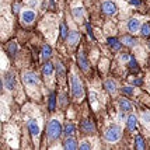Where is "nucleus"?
<instances>
[{
	"instance_id": "f257e3e1",
	"label": "nucleus",
	"mask_w": 150,
	"mask_h": 150,
	"mask_svg": "<svg viewBox=\"0 0 150 150\" xmlns=\"http://www.w3.org/2000/svg\"><path fill=\"white\" fill-rule=\"evenodd\" d=\"M69 84H70V91H72L73 97L80 100L84 96V87H83V83L80 81V79L77 77L76 73H72L69 76Z\"/></svg>"
},
{
	"instance_id": "f03ea898",
	"label": "nucleus",
	"mask_w": 150,
	"mask_h": 150,
	"mask_svg": "<svg viewBox=\"0 0 150 150\" xmlns=\"http://www.w3.org/2000/svg\"><path fill=\"white\" fill-rule=\"evenodd\" d=\"M62 124L59 122L58 119H51L49 121V124L46 126V133H48V140L49 142H55V140H58L60 135H62Z\"/></svg>"
},
{
	"instance_id": "7ed1b4c3",
	"label": "nucleus",
	"mask_w": 150,
	"mask_h": 150,
	"mask_svg": "<svg viewBox=\"0 0 150 150\" xmlns=\"http://www.w3.org/2000/svg\"><path fill=\"white\" fill-rule=\"evenodd\" d=\"M122 136V129L119 125H110L104 132V139L110 143H117Z\"/></svg>"
},
{
	"instance_id": "20e7f679",
	"label": "nucleus",
	"mask_w": 150,
	"mask_h": 150,
	"mask_svg": "<svg viewBox=\"0 0 150 150\" xmlns=\"http://www.w3.org/2000/svg\"><path fill=\"white\" fill-rule=\"evenodd\" d=\"M1 81H3V86L6 87L8 91H13L14 88H16V86H17V80H16V74L11 72H6L3 74V79H1Z\"/></svg>"
},
{
	"instance_id": "39448f33",
	"label": "nucleus",
	"mask_w": 150,
	"mask_h": 150,
	"mask_svg": "<svg viewBox=\"0 0 150 150\" xmlns=\"http://www.w3.org/2000/svg\"><path fill=\"white\" fill-rule=\"evenodd\" d=\"M23 81H24V84L25 86H30V87H33V86H37L39 83V77L37 73L34 72H27L23 74Z\"/></svg>"
},
{
	"instance_id": "423d86ee",
	"label": "nucleus",
	"mask_w": 150,
	"mask_h": 150,
	"mask_svg": "<svg viewBox=\"0 0 150 150\" xmlns=\"http://www.w3.org/2000/svg\"><path fill=\"white\" fill-rule=\"evenodd\" d=\"M101 10H103V13H104L105 16H115V14L118 13L117 4H115L114 1H111V0L104 1L103 6H101Z\"/></svg>"
},
{
	"instance_id": "0eeeda50",
	"label": "nucleus",
	"mask_w": 150,
	"mask_h": 150,
	"mask_svg": "<svg viewBox=\"0 0 150 150\" xmlns=\"http://www.w3.org/2000/svg\"><path fill=\"white\" fill-rule=\"evenodd\" d=\"M27 126H28V131L31 132V135H33L34 137L39 136V133H41V126H39L37 119H28V121H27Z\"/></svg>"
},
{
	"instance_id": "6e6552de",
	"label": "nucleus",
	"mask_w": 150,
	"mask_h": 150,
	"mask_svg": "<svg viewBox=\"0 0 150 150\" xmlns=\"http://www.w3.org/2000/svg\"><path fill=\"white\" fill-rule=\"evenodd\" d=\"M80 128H81V132L86 133V135H91V133L96 132V126H94V124H93L90 119H84V121H81Z\"/></svg>"
},
{
	"instance_id": "1a4fd4ad",
	"label": "nucleus",
	"mask_w": 150,
	"mask_h": 150,
	"mask_svg": "<svg viewBox=\"0 0 150 150\" xmlns=\"http://www.w3.org/2000/svg\"><path fill=\"white\" fill-rule=\"evenodd\" d=\"M21 20H23V23H25V24L34 23V20H35V11L31 10V8H25L24 11H21Z\"/></svg>"
},
{
	"instance_id": "9d476101",
	"label": "nucleus",
	"mask_w": 150,
	"mask_h": 150,
	"mask_svg": "<svg viewBox=\"0 0 150 150\" xmlns=\"http://www.w3.org/2000/svg\"><path fill=\"white\" fill-rule=\"evenodd\" d=\"M77 65H79V67H80L81 70H84V72H87V70L90 69V62H88V59L86 58V55L83 52L79 53V56H77Z\"/></svg>"
},
{
	"instance_id": "9b49d317",
	"label": "nucleus",
	"mask_w": 150,
	"mask_h": 150,
	"mask_svg": "<svg viewBox=\"0 0 150 150\" xmlns=\"http://www.w3.org/2000/svg\"><path fill=\"white\" fill-rule=\"evenodd\" d=\"M140 21L137 18H129L128 20V30H129V33L132 34H136L140 31Z\"/></svg>"
},
{
	"instance_id": "f8f14e48",
	"label": "nucleus",
	"mask_w": 150,
	"mask_h": 150,
	"mask_svg": "<svg viewBox=\"0 0 150 150\" xmlns=\"http://www.w3.org/2000/svg\"><path fill=\"white\" fill-rule=\"evenodd\" d=\"M79 41H80V33L76 31V30H73L69 33V37H67V44L70 46H76L79 44Z\"/></svg>"
},
{
	"instance_id": "ddd939ff",
	"label": "nucleus",
	"mask_w": 150,
	"mask_h": 150,
	"mask_svg": "<svg viewBox=\"0 0 150 150\" xmlns=\"http://www.w3.org/2000/svg\"><path fill=\"white\" fill-rule=\"evenodd\" d=\"M126 126H128V131L129 132H135L137 126V118L135 114H131L129 117L126 118Z\"/></svg>"
},
{
	"instance_id": "4468645a",
	"label": "nucleus",
	"mask_w": 150,
	"mask_h": 150,
	"mask_svg": "<svg viewBox=\"0 0 150 150\" xmlns=\"http://www.w3.org/2000/svg\"><path fill=\"white\" fill-rule=\"evenodd\" d=\"M118 104H119L121 111H124V112H132V110H133V105H132V103L128 98H121Z\"/></svg>"
},
{
	"instance_id": "2eb2a0df",
	"label": "nucleus",
	"mask_w": 150,
	"mask_h": 150,
	"mask_svg": "<svg viewBox=\"0 0 150 150\" xmlns=\"http://www.w3.org/2000/svg\"><path fill=\"white\" fill-rule=\"evenodd\" d=\"M63 149L66 150H76L79 149V144L77 142H76V139L72 136H67L65 140V143H63Z\"/></svg>"
},
{
	"instance_id": "dca6fc26",
	"label": "nucleus",
	"mask_w": 150,
	"mask_h": 150,
	"mask_svg": "<svg viewBox=\"0 0 150 150\" xmlns=\"http://www.w3.org/2000/svg\"><path fill=\"white\" fill-rule=\"evenodd\" d=\"M55 66H53L52 62H49V60H46L45 63H44V66H42V73H44V76H46V77H49V76H52L53 72H55Z\"/></svg>"
},
{
	"instance_id": "f3484780",
	"label": "nucleus",
	"mask_w": 150,
	"mask_h": 150,
	"mask_svg": "<svg viewBox=\"0 0 150 150\" xmlns=\"http://www.w3.org/2000/svg\"><path fill=\"white\" fill-rule=\"evenodd\" d=\"M121 42L124 44V46H131V48L137 45V39L131 37V35H124V37L121 38Z\"/></svg>"
},
{
	"instance_id": "a211bd4d",
	"label": "nucleus",
	"mask_w": 150,
	"mask_h": 150,
	"mask_svg": "<svg viewBox=\"0 0 150 150\" xmlns=\"http://www.w3.org/2000/svg\"><path fill=\"white\" fill-rule=\"evenodd\" d=\"M104 88L107 90V91L110 93V94H115L117 93V83L114 81V80H111V79H108V80H105L104 81Z\"/></svg>"
},
{
	"instance_id": "6ab92c4d",
	"label": "nucleus",
	"mask_w": 150,
	"mask_h": 150,
	"mask_svg": "<svg viewBox=\"0 0 150 150\" xmlns=\"http://www.w3.org/2000/svg\"><path fill=\"white\" fill-rule=\"evenodd\" d=\"M108 44L111 46L114 51H121V48H122V42H121V39H117V38H108Z\"/></svg>"
},
{
	"instance_id": "aec40b11",
	"label": "nucleus",
	"mask_w": 150,
	"mask_h": 150,
	"mask_svg": "<svg viewBox=\"0 0 150 150\" xmlns=\"http://www.w3.org/2000/svg\"><path fill=\"white\" fill-rule=\"evenodd\" d=\"M55 108H56V96H55V93H51L49 94V101H48V110L51 112L55 111Z\"/></svg>"
},
{
	"instance_id": "412c9836",
	"label": "nucleus",
	"mask_w": 150,
	"mask_h": 150,
	"mask_svg": "<svg viewBox=\"0 0 150 150\" xmlns=\"http://www.w3.org/2000/svg\"><path fill=\"white\" fill-rule=\"evenodd\" d=\"M74 132H76V125L74 124H66L65 125V129H63L65 136H73Z\"/></svg>"
},
{
	"instance_id": "4be33fe9",
	"label": "nucleus",
	"mask_w": 150,
	"mask_h": 150,
	"mask_svg": "<svg viewBox=\"0 0 150 150\" xmlns=\"http://www.w3.org/2000/svg\"><path fill=\"white\" fill-rule=\"evenodd\" d=\"M51 56H52V46L44 45L42 46V59H44V60H48Z\"/></svg>"
},
{
	"instance_id": "5701e85b",
	"label": "nucleus",
	"mask_w": 150,
	"mask_h": 150,
	"mask_svg": "<svg viewBox=\"0 0 150 150\" xmlns=\"http://www.w3.org/2000/svg\"><path fill=\"white\" fill-rule=\"evenodd\" d=\"M135 147H136L137 150H144L146 149V143H144L143 137L140 136V135H136V137H135Z\"/></svg>"
},
{
	"instance_id": "b1692460",
	"label": "nucleus",
	"mask_w": 150,
	"mask_h": 150,
	"mask_svg": "<svg viewBox=\"0 0 150 150\" xmlns=\"http://www.w3.org/2000/svg\"><path fill=\"white\" fill-rule=\"evenodd\" d=\"M72 14H73V17L77 20L83 18V17H84V8H83V7H76V8L72 10Z\"/></svg>"
},
{
	"instance_id": "393cba45",
	"label": "nucleus",
	"mask_w": 150,
	"mask_h": 150,
	"mask_svg": "<svg viewBox=\"0 0 150 150\" xmlns=\"http://www.w3.org/2000/svg\"><path fill=\"white\" fill-rule=\"evenodd\" d=\"M140 35L144 38H149L150 37V23H146L140 27Z\"/></svg>"
},
{
	"instance_id": "a878e982",
	"label": "nucleus",
	"mask_w": 150,
	"mask_h": 150,
	"mask_svg": "<svg viewBox=\"0 0 150 150\" xmlns=\"http://www.w3.org/2000/svg\"><path fill=\"white\" fill-rule=\"evenodd\" d=\"M7 51L10 53V56H14L16 53L18 52V45H17V42H10V44L7 45Z\"/></svg>"
},
{
	"instance_id": "bb28decb",
	"label": "nucleus",
	"mask_w": 150,
	"mask_h": 150,
	"mask_svg": "<svg viewBox=\"0 0 150 150\" xmlns=\"http://www.w3.org/2000/svg\"><path fill=\"white\" fill-rule=\"evenodd\" d=\"M69 30H67V25H66L65 23H60V38L62 39H67L69 37Z\"/></svg>"
},
{
	"instance_id": "cd10ccee",
	"label": "nucleus",
	"mask_w": 150,
	"mask_h": 150,
	"mask_svg": "<svg viewBox=\"0 0 150 150\" xmlns=\"http://www.w3.org/2000/svg\"><path fill=\"white\" fill-rule=\"evenodd\" d=\"M55 67H56V72H58V76H59V77H63V76H65V73H66L63 63H62V62H56Z\"/></svg>"
},
{
	"instance_id": "c85d7f7f",
	"label": "nucleus",
	"mask_w": 150,
	"mask_h": 150,
	"mask_svg": "<svg viewBox=\"0 0 150 150\" xmlns=\"http://www.w3.org/2000/svg\"><path fill=\"white\" fill-rule=\"evenodd\" d=\"M128 66H129V69H131L132 72L139 70V65H137V62H136V59L135 58H131V60L128 62Z\"/></svg>"
},
{
	"instance_id": "c756f323",
	"label": "nucleus",
	"mask_w": 150,
	"mask_h": 150,
	"mask_svg": "<svg viewBox=\"0 0 150 150\" xmlns=\"http://www.w3.org/2000/svg\"><path fill=\"white\" fill-rule=\"evenodd\" d=\"M121 93L124 94V96H132L133 94V87L132 86H125L121 88Z\"/></svg>"
},
{
	"instance_id": "7c9ffc66",
	"label": "nucleus",
	"mask_w": 150,
	"mask_h": 150,
	"mask_svg": "<svg viewBox=\"0 0 150 150\" xmlns=\"http://www.w3.org/2000/svg\"><path fill=\"white\" fill-rule=\"evenodd\" d=\"M79 149H81V150H90V149H93V146H91V143H90L88 140H83L81 143L79 144Z\"/></svg>"
},
{
	"instance_id": "2f4dec72",
	"label": "nucleus",
	"mask_w": 150,
	"mask_h": 150,
	"mask_svg": "<svg viewBox=\"0 0 150 150\" xmlns=\"http://www.w3.org/2000/svg\"><path fill=\"white\" fill-rule=\"evenodd\" d=\"M142 121H143L146 125H150V111L143 112V115H142Z\"/></svg>"
},
{
	"instance_id": "473e14b6",
	"label": "nucleus",
	"mask_w": 150,
	"mask_h": 150,
	"mask_svg": "<svg viewBox=\"0 0 150 150\" xmlns=\"http://www.w3.org/2000/svg\"><path fill=\"white\" fill-rule=\"evenodd\" d=\"M131 55H128V53H121V56H119V59H121V62H129L131 60Z\"/></svg>"
},
{
	"instance_id": "72a5a7b5",
	"label": "nucleus",
	"mask_w": 150,
	"mask_h": 150,
	"mask_svg": "<svg viewBox=\"0 0 150 150\" xmlns=\"http://www.w3.org/2000/svg\"><path fill=\"white\" fill-rule=\"evenodd\" d=\"M90 101H91L93 107H97V98H96V96H94V91L90 93Z\"/></svg>"
},
{
	"instance_id": "f704fd0d",
	"label": "nucleus",
	"mask_w": 150,
	"mask_h": 150,
	"mask_svg": "<svg viewBox=\"0 0 150 150\" xmlns=\"http://www.w3.org/2000/svg\"><path fill=\"white\" fill-rule=\"evenodd\" d=\"M11 8H13V13L14 14H18L20 13V4H18V3H13Z\"/></svg>"
},
{
	"instance_id": "c9c22d12",
	"label": "nucleus",
	"mask_w": 150,
	"mask_h": 150,
	"mask_svg": "<svg viewBox=\"0 0 150 150\" xmlns=\"http://www.w3.org/2000/svg\"><path fill=\"white\" fill-rule=\"evenodd\" d=\"M86 28H87V31H88V35H90V38L94 39V35H93V31H91V25H90V23H86Z\"/></svg>"
},
{
	"instance_id": "e433bc0d",
	"label": "nucleus",
	"mask_w": 150,
	"mask_h": 150,
	"mask_svg": "<svg viewBox=\"0 0 150 150\" xmlns=\"http://www.w3.org/2000/svg\"><path fill=\"white\" fill-rule=\"evenodd\" d=\"M132 84L133 86H142L143 84V80H142V79H133V80H132Z\"/></svg>"
},
{
	"instance_id": "4c0bfd02",
	"label": "nucleus",
	"mask_w": 150,
	"mask_h": 150,
	"mask_svg": "<svg viewBox=\"0 0 150 150\" xmlns=\"http://www.w3.org/2000/svg\"><path fill=\"white\" fill-rule=\"evenodd\" d=\"M38 4H39L38 0H30V1H28V6L30 7H37Z\"/></svg>"
},
{
	"instance_id": "58836bf2",
	"label": "nucleus",
	"mask_w": 150,
	"mask_h": 150,
	"mask_svg": "<svg viewBox=\"0 0 150 150\" xmlns=\"http://www.w3.org/2000/svg\"><path fill=\"white\" fill-rule=\"evenodd\" d=\"M129 3H131L132 6H140V4H142L139 0H129Z\"/></svg>"
},
{
	"instance_id": "ea45409f",
	"label": "nucleus",
	"mask_w": 150,
	"mask_h": 150,
	"mask_svg": "<svg viewBox=\"0 0 150 150\" xmlns=\"http://www.w3.org/2000/svg\"><path fill=\"white\" fill-rule=\"evenodd\" d=\"M66 103H67V100H66V96H65V94H62V100H60V105L63 107V105H66Z\"/></svg>"
},
{
	"instance_id": "a19ab883",
	"label": "nucleus",
	"mask_w": 150,
	"mask_h": 150,
	"mask_svg": "<svg viewBox=\"0 0 150 150\" xmlns=\"http://www.w3.org/2000/svg\"><path fill=\"white\" fill-rule=\"evenodd\" d=\"M147 45H149V48H150V39H149V42H147Z\"/></svg>"
}]
</instances>
